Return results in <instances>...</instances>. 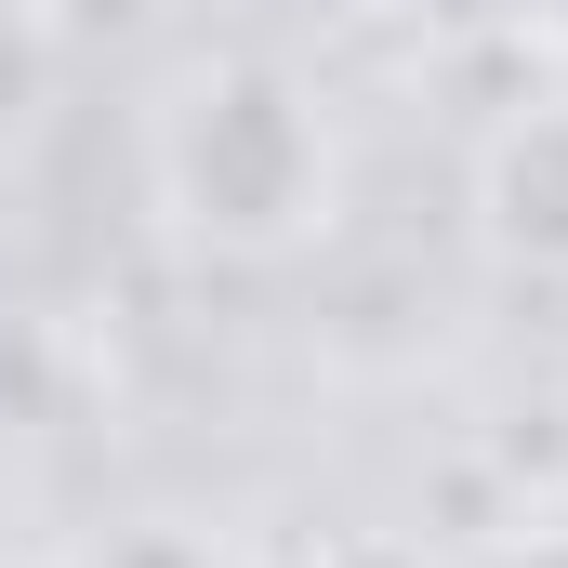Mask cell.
<instances>
[{
  "mask_svg": "<svg viewBox=\"0 0 568 568\" xmlns=\"http://www.w3.org/2000/svg\"><path fill=\"white\" fill-rule=\"evenodd\" d=\"M159 212L199 252H291L331 225V120L265 53L199 67L159 106Z\"/></svg>",
  "mask_w": 568,
  "mask_h": 568,
  "instance_id": "6da1fadb",
  "label": "cell"
},
{
  "mask_svg": "<svg viewBox=\"0 0 568 568\" xmlns=\"http://www.w3.org/2000/svg\"><path fill=\"white\" fill-rule=\"evenodd\" d=\"M529 13H542V27H556V40H568V0H529Z\"/></svg>",
  "mask_w": 568,
  "mask_h": 568,
  "instance_id": "8992f818",
  "label": "cell"
},
{
  "mask_svg": "<svg viewBox=\"0 0 568 568\" xmlns=\"http://www.w3.org/2000/svg\"><path fill=\"white\" fill-rule=\"evenodd\" d=\"M489 568H568V529H542V542H503Z\"/></svg>",
  "mask_w": 568,
  "mask_h": 568,
  "instance_id": "5b68a950",
  "label": "cell"
},
{
  "mask_svg": "<svg viewBox=\"0 0 568 568\" xmlns=\"http://www.w3.org/2000/svg\"><path fill=\"white\" fill-rule=\"evenodd\" d=\"M93 568H239V556H225L212 529H185V516H145V529H120Z\"/></svg>",
  "mask_w": 568,
  "mask_h": 568,
  "instance_id": "277c9868",
  "label": "cell"
},
{
  "mask_svg": "<svg viewBox=\"0 0 568 568\" xmlns=\"http://www.w3.org/2000/svg\"><path fill=\"white\" fill-rule=\"evenodd\" d=\"M40 106H53V27H40V0H0V145Z\"/></svg>",
  "mask_w": 568,
  "mask_h": 568,
  "instance_id": "3957f363",
  "label": "cell"
},
{
  "mask_svg": "<svg viewBox=\"0 0 568 568\" xmlns=\"http://www.w3.org/2000/svg\"><path fill=\"white\" fill-rule=\"evenodd\" d=\"M476 225H489L503 265H568V93L516 106L476 145Z\"/></svg>",
  "mask_w": 568,
  "mask_h": 568,
  "instance_id": "7a4b0ae2",
  "label": "cell"
}]
</instances>
